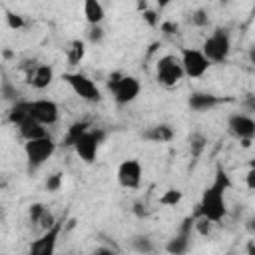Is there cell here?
<instances>
[{"instance_id": "1", "label": "cell", "mask_w": 255, "mask_h": 255, "mask_svg": "<svg viewBox=\"0 0 255 255\" xmlns=\"http://www.w3.org/2000/svg\"><path fill=\"white\" fill-rule=\"evenodd\" d=\"M231 187V179L227 175L225 169L217 167L213 183L209 187L203 189L201 199L197 203V207L193 209V217H205L211 223H219L223 221L225 213H227V205H225V191Z\"/></svg>"}, {"instance_id": "2", "label": "cell", "mask_w": 255, "mask_h": 255, "mask_svg": "<svg viewBox=\"0 0 255 255\" xmlns=\"http://www.w3.org/2000/svg\"><path fill=\"white\" fill-rule=\"evenodd\" d=\"M108 90L114 94L116 104L128 106V104H131V102L139 96L141 84H139V80L133 78V76H124V74L116 72V74H112L110 80H108Z\"/></svg>"}, {"instance_id": "3", "label": "cell", "mask_w": 255, "mask_h": 255, "mask_svg": "<svg viewBox=\"0 0 255 255\" xmlns=\"http://www.w3.org/2000/svg\"><path fill=\"white\" fill-rule=\"evenodd\" d=\"M201 52L205 54V58L213 64H223L229 58L231 52V38L229 32L225 28H215L211 36L205 38Z\"/></svg>"}, {"instance_id": "4", "label": "cell", "mask_w": 255, "mask_h": 255, "mask_svg": "<svg viewBox=\"0 0 255 255\" xmlns=\"http://www.w3.org/2000/svg\"><path fill=\"white\" fill-rule=\"evenodd\" d=\"M56 151V143L50 135L40 137V139H32L24 143V153H26V161H28V169L34 171L38 167H42Z\"/></svg>"}, {"instance_id": "5", "label": "cell", "mask_w": 255, "mask_h": 255, "mask_svg": "<svg viewBox=\"0 0 255 255\" xmlns=\"http://www.w3.org/2000/svg\"><path fill=\"white\" fill-rule=\"evenodd\" d=\"M185 76L183 72V66H181V60L173 54H165L157 60L155 64V78L161 86L165 88H173L181 82V78Z\"/></svg>"}, {"instance_id": "6", "label": "cell", "mask_w": 255, "mask_h": 255, "mask_svg": "<svg viewBox=\"0 0 255 255\" xmlns=\"http://www.w3.org/2000/svg\"><path fill=\"white\" fill-rule=\"evenodd\" d=\"M62 80L72 88V92L76 96H80L82 100L86 102H100L102 100V92L98 88V84L94 80H90L86 74H80V72H66L62 74Z\"/></svg>"}, {"instance_id": "7", "label": "cell", "mask_w": 255, "mask_h": 255, "mask_svg": "<svg viewBox=\"0 0 255 255\" xmlns=\"http://www.w3.org/2000/svg\"><path fill=\"white\" fill-rule=\"evenodd\" d=\"M104 137H106V131H104V129L92 128V129H88V131L76 141L74 151L80 155V159H84L86 163H92V161L96 159V155H98V149H100Z\"/></svg>"}, {"instance_id": "8", "label": "cell", "mask_w": 255, "mask_h": 255, "mask_svg": "<svg viewBox=\"0 0 255 255\" xmlns=\"http://www.w3.org/2000/svg\"><path fill=\"white\" fill-rule=\"evenodd\" d=\"M195 229V217L193 215H187L181 225L177 227V233L165 243V251L169 255H185L191 247V233Z\"/></svg>"}, {"instance_id": "9", "label": "cell", "mask_w": 255, "mask_h": 255, "mask_svg": "<svg viewBox=\"0 0 255 255\" xmlns=\"http://www.w3.org/2000/svg\"><path fill=\"white\" fill-rule=\"evenodd\" d=\"M20 70L24 72L26 82L36 90H44L54 82V68L50 64H36L34 60H28L20 64Z\"/></svg>"}, {"instance_id": "10", "label": "cell", "mask_w": 255, "mask_h": 255, "mask_svg": "<svg viewBox=\"0 0 255 255\" xmlns=\"http://www.w3.org/2000/svg\"><path fill=\"white\" fill-rule=\"evenodd\" d=\"M179 60H181V66H183V72L187 78H201L211 66V62L205 58V54L195 48H181Z\"/></svg>"}, {"instance_id": "11", "label": "cell", "mask_w": 255, "mask_h": 255, "mask_svg": "<svg viewBox=\"0 0 255 255\" xmlns=\"http://www.w3.org/2000/svg\"><path fill=\"white\" fill-rule=\"evenodd\" d=\"M62 227H64V217L58 219L52 229L40 233V237L30 243L28 255H54L56 253V245H58V237L62 233Z\"/></svg>"}, {"instance_id": "12", "label": "cell", "mask_w": 255, "mask_h": 255, "mask_svg": "<svg viewBox=\"0 0 255 255\" xmlns=\"http://www.w3.org/2000/svg\"><path fill=\"white\" fill-rule=\"evenodd\" d=\"M229 131L241 141L243 147H249L251 141L255 139V120L245 116V114H233L227 120Z\"/></svg>"}, {"instance_id": "13", "label": "cell", "mask_w": 255, "mask_h": 255, "mask_svg": "<svg viewBox=\"0 0 255 255\" xmlns=\"http://www.w3.org/2000/svg\"><path fill=\"white\" fill-rule=\"evenodd\" d=\"M28 112L36 122H40L46 128L54 126L60 118V108L52 100H28Z\"/></svg>"}, {"instance_id": "14", "label": "cell", "mask_w": 255, "mask_h": 255, "mask_svg": "<svg viewBox=\"0 0 255 255\" xmlns=\"http://www.w3.org/2000/svg\"><path fill=\"white\" fill-rule=\"evenodd\" d=\"M118 183L126 189H137L141 183V163L137 159H124L118 165Z\"/></svg>"}, {"instance_id": "15", "label": "cell", "mask_w": 255, "mask_h": 255, "mask_svg": "<svg viewBox=\"0 0 255 255\" xmlns=\"http://www.w3.org/2000/svg\"><path fill=\"white\" fill-rule=\"evenodd\" d=\"M28 217H30V223L36 231L44 233L48 229H52L56 225V217L50 213V209L44 205V203H32L30 205V211H28Z\"/></svg>"}, {"instance_id": "16", "label": "cell", "mask_w": 255, "mask_h": 255, "mask_svg": "<svg viewBox=\"0 0 255 255\" xmlns=\"http://www.w3.org/2000/svg\"><path fill=\"white\" fill-rule=\"evenodd\" d=\"M225 98H219V96H213L209 92H193L189 96V108L195 110V112H207V110H213L215 106L223 104Z\"/></svg>"}, {"instance_id": "17", "label": "cell", "mask_w": 255, "mask_h": 255, "mask_svg": "<svg viewBox=\"0 0 255 255\" xmlns=\"http://www.w3.org/2000/svg\"><path fill=\"white\" fill-rule=\"evenodd\" d=\"M18 131L20 135L26 139V141H32V139H40V137H46V126H42L40 122H36L34 118H28L26 122H22L18 126Z\"/></svg>"}, {"instance_id": "18", "label": "cell", "mask_w": 255, "mask_h": 255, "mask_svg": "<svg viewBox=\"0 0 255 255\" xmlns=\"http://www.w3.org/2000/svg\"><path fill=\"white\" fill-rule=\"evenodd\" d=\"M143 139L153 141V143H165V141L173 139V129L169 124H157L143 131Z\"/></svg>"}, {"instance_id": "19", "label": "cell", "mask_w": 255, "mask_h": 255, "mask_svg": "<svg viewBox=\"0 0 255 255\" xmlns=\"http://www.w3.org/2000/svg\"><path fill=\"white\" fill-rule=\"evenodd\" d=\"M88 129H92V126H90L88 120H78V122L70 124V128L66 129V135H64V141H62V143H64L66 147H74L76 141H78Z\"/></svg>"}, {"instance_id": "20", "label": "cell", "mask_w": 255, "mask_h": 255, "mask_svg": "<svg viewBox=\"0 0 255 255\" xmlns=\"http://www.w3.org/2000/svg\"><path fill=\"white\" fill-rule=\"evenodd\" d=\"M84 16H86L90 26H100V22L106 16V10L98 0H86L84 2Z\"/></svg>"}, {"instance_id": "21", "label": "cell", "mask_w": 255, "mask_h": 255, "mask_svg": "<svg viewBox=\"0 0 255 255\" xmlns=\"http://www.w3.org/2000/svg\"><path fill=\"white\" fill-rule=\"evenodd\" d=\"M131 249L139 255H151L155 251V245L147 235H133L131 237Z\"/></svg>"}, {"instance_id": "22", "label": "cell", "mask_w": 255, "mask_h": 255, "mask_svg": "<svg viewBox=\"0 0 255 255\" xmlns=\"http://www.w3.org/2000/svg\"><path fill=\"white\" fill-rule=\"evenodd\" d=\"M84 54H86V48H84V42H82V40L70 42V48H68V62H70L72 66L80 64V60L84 58Z\"/></svg>"}, {"instance_id": "23", "label": "cell", "mask_w": 255, "mask_h": 255, "mask_svg": "<svg viewBox=\"0 0 255 255\" xmlns=\"http://www.w3.org/2000/svg\"><path fill=\"white\" fill-rule=\"evenodd\" d=\"M205 145H207V137L203 133H193L189 137V149H191V155L193 157H199L201 151L205 149Z\"/></svg>"}, {"instance_id": "24", "label": "cell", "mask_w": 255, "mask_h": 255, "mask_svg": "<svg viewBox=\"0 0 255 255\" xmlns=\"http://www.w3.org/2000/svg\"><path fill=\"white\" fill-rule=\"evenodd\" d=\"M18 96H20V92L16 90V86H12V82L8 80V78H4L2 80V98L6 100V102H20L18 100Z\"/></svg>"}, {"instance_id": "25", "label": "cell", "mask_w": 255, "mask_h": 255, "mask_svg": "<svg viewBox=\"0 0 255 255\" xmlns=\"http://www.w3.org/2000/svg\"><path fill=\"white\" fill-rule=\"evenodd\" d=\"M181 197H183V193H181L179 189H167V191L159 197V203H161V205H175V203L181 201Z\"/></svg>"}, {"instance_id": "26", "label": "cell", "mask_w": 255, "mask_h": 255, "mask_svg": "<svg viewBox=\"0 0 255 255\" xmlns=\"http://www.w3.org/2000/svg\"><path fill=\"white\" fill-rule=\"evenodd\" d=\"M191 24L197 26V28L207 26V24H209V14H207V10H203V8L193 10V12H191Z\"/></svg>"}, {"instance_id": "27", "label": "cell", "mask_w": 255, "mask_h": 255, "mask_svg": "<svg viewBox=\"0 0 255 255\" xmlns=\"http://www.w3.org/2000/svg\"><path fill=\"white\" fill-rule=\"evenodd\" d=\"M211 221L209 219H205V217H195V231L199 233V235H209L211 233Z\"/></svg>"}, {"instance_id": "28", "label": "cell", "mask_w": 255, "mask_h": 255, "mask_svg": "<svg viewBox=\"0 0 255 255\" xmlns=\"http://www.w3.org/2000/svg\"><path fill=\"white\" fill-rule=\"evenodd\" d=\"M102 38H104V28H102V26H90V30H88V40H90L92 44H100Z\"/></svg>"}, {"instance_id": "29", "label": "cell", "mask_w": 255, "mask_h": 255, "mask_svg": "<svg viewBox=\"0 0 255 255\" xmlns=\"http://www.w3.org/2000/svg\"><path fill=\"white\" fill-rule=\"evenodd\" d=\"M62 187V173H52L46 179V189L48 191H58Z\"/></svg>"}, {"instance_id": "30", "label": "cell", "mask_w": 255, "mask_h": 255, "mask_svg": "<svg viewBox=\"0 0 255 255\" xmlns=\"http://www.w3.org/2000/svg\"><path fill=\"white\" fill-rule=\"evenodd\" d=\"M6 20H8V26H10V28H14V30H20V28H24V18H22V16H18V14H12V12H8Z\"/></svg>"}, {"instance_id": "31", "label": "cell", "mask_w": 255, "mask_h": 255, "mask_svg": "<svg viewBox=\"0 0 255 255\" xmlns=\"http://www.w3.org/2000/svg\"><path fill=\"white\" fill-rule=\"evenodd\" d=\"M141 16H143V20H145L149 26H157V24H159V16H157L155 10H143Z\"/></svg>"}, {"instance_id": "32", "label": "cell", "mask_w": 255, "mask_h": 255, "mask_svg": "<svg viewBox=\"0 0 255 255\" xmlns=\"http://www.w3.org/2000/svg\"><path fill=\"white\" fill-rule=\"evenodd\" d=\"M243 108H245L247 112H253V114H255V94H247V96H245Z\"/></svg>"}, {"instance_id": "33", "label": "cell", "mask_w": 255, "mask_h": 255, "mask_svg": "<svg viewBox=\"0 0 255 255\" xmlns=\"http://www.w3.org/2000/svg\"><path fill=\"white\" fill-rule=\"evenodd\" d=\"M245 183H247V187L251 191H255V167H249V171L245 175Z\"/></svg>"}, {"instance_id": "34", "label": "cell", "mask_w": 255, "mask_h": 255, "mask_svg": "<svg viewBox=\"0 0 255 255\" xmlns=\"http://www.w3.org/2000/svg\"><path fill=\"white\" fill-rule=\"evenodd\" d=\"M161 32H163V34H167V36H169V34H175V32H177V24L167 20V22H163V24H161Z\"/></svg>"}, {"instance_id": "35", "label": "cell", "mask_w": 255, "mask_h": 255, "mask_svg": "<svg viewBox=\"0 0 255 255\" xmlns=\"http://www.w3.org/2000/svg\"><path fill=\"white\" fill-rule=\"evenodd\" d=\"M90 255H118L114 249H110V247H98L96 251H92Z\"/></svg>"}, {"instance_id": "36", "label": "cell", "mask_w": 255, "mask_h": 255, "mask_svg": "<svg viewBox=\"0 0 255 255\" xmlns=\"http://www.w3.org/2000/svg\"><path fill=\"white\" fill-rule=\"evenodd\" d=\"M245 227H247V231H249L251 235H255V217H249L247 223H245Z\"/></svg>"}, {"instance_id": "37", "label": "cell", "mask_w": 255, "mask_h": 255, "mask_svg": "<svg viewBox=\"0 0 255 255\" xmlns=\"http://www.w3.org/2000/svg\"><path fill=\"white\" fill-rule=\"evenodd\" d=\"M133 211H135V213H137L139 217H143V215L147 213V211L143 209V205H141V203H135V205H133Z\"/></svg>"}, {"instance_id": "38", "label": "cell", "mask_w": 255, "mask_h": 255, "mask_svg": "<svg viewBox=\"0 0 255 255\" xmlns=\"http://www.w3.org/2000/svg\"><path fill=\"white\" fill-rule=\"evenodd\" d=\"M247 255H255V239H251L247 243Z\"/></svg>"}, {"instance_id": "39", "label": "cell", "mask_w": 255, "mask_h": 255, "mask_svg": "<svg viewBox=\"0 0 255 255\" xmlns=\"http://www.w3.org/2000/svg\"><path fill=\"white\" fill-rule=\"evenodd\" d=\"M249 60H251V62L255 64V46H253V48L249 50Z\"/></svg>"}, {"instance_id": "40", "label": "cell", "mask_w": 255, "mask_h": 255, "mask_svg": "<svg viewBox=\"0 0 255 255\" xmlns=\"http://www.w3.org/2000/svg\"><path fill=\"white\" fill-rule=\"evenodd\" d=\"M249 167H255V159H253V161H251V163H249Z\"/></svg>"}]
</instances>
